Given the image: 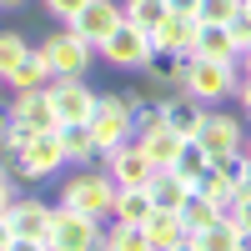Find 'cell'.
I'll return each mask as SVG.
<instances>
[{
    "instance_id": "obj_1",
    "label": "cell",
    "mask_w": 251,
    "mask_h": 251,
    "mask_svg": "<svg viewBox=\"0 0 251 251\" xmlns=\"http://www.w3.org/2000/svg\"><path fill=\"white\" fill-rule=\"evenodd\" d=\"M0 151H5V161H10V176H20V181H46V176H55V171H60V166H71L66 146H60V131L10 136Z\"/></svg>"
},
{
    "instance_id": "obj_2",
    "label": "cell",
    "mask_w": 251,
    "mask_h": 251,
    "mask_svg": "<svg viewBox=\"0 0 251 251\" xmlns=\"http://www.w3.org/2000/svg\"><path fill=\"white\" fill-rule=\"evenodd\" d=\"M181 86H186V96H196V100H206V106H216V100H226V96L241 91V60L181 55Z\"/></svg>"
},
{
    "instance_id": "obj_3",
    "label": "cell",
    "mask_w": 251,
    "mask_h": 251,
    "mask_svg": "<svg viewBox=\"0 0 251 251\" xmlns=\"http://www.w3.org/2000/svg\"><path fill=\"white\" fill-rule=\"evenodd\" d=\"M91 131H96V146H100V151H96V166L106 171V161H111L116 146L136 141V116H131V106H126V96H111V91H100V96H96Z\"/></svg>"
},
{
    "instance_id": "obj_4",
    "label": "cell",
    "mask_w": 251,
    "mask_h": 251,
    "mask_svg": "<svg viewBox=\"0 0 251 251\" xmlns=\"http://www.w3.org/2000/svg\"><path fill=\"white\" fill-rule=\"evenodd\" d=\"M116 191L121 186L111 181V171H80V176H71L66 181V191H60V206H71V211H80V216H96V221H111L116 216Z\"/></svg>"
},
{
    "instance_id": "obj_5",
    "label": "cell",
    "mask_w": 251,
    "mask_h": 251,
    "mask_svg": "<svg viewBox=\"0 0 251 251\" xmlns=\"http://www.w3.org/2000/svg\"><path fill=\"white\" fill-rule=\"evenodd\" d=\"M156 55H161L156 50V30L136 25V20H121V25L106 35V46H100V60L116 66V71H146Z\"/></svg>"
},
{
    "instance_id": "obj_6",
    "label": "cell",
    "mask_w": 251,
    "mask_h": 251,
    "mask_svg": "<svg viewBox=\"0 0 251 251\" xmlns=\"http://www.w3.org/2000/svg\"><path fill=\"white\" fill-rule=\"evenodd\" d=\"M40 50H46V60L55 66V75H86L91 66H96V46H86L71 25H60V30H50L46 40H40Z\"/></svg>"
},
{
    "instance_id": "obj_7",
    "label": "cell",
    "mask_w": 251,
    "mask_h": 251,
    "mask_svg": "<svg viewBox=\"0 0 251 251\" xmlns=\"http://www.w3.org/2000/svg\"><path fill=\"white\" fill-rule=\"evenodd\" d=\"M106 221L96 216H80L71 206H55V221H50V251H96Z\"/></svg>"
},
{
    "instance_id": "obj_8",
    "label": "cell",
    "mask_w": 251,
    "mask_h": 251,
    "mask_svg": "<svg viewBox=\"0 0 251 251\" xmlns=\"http://www.w3.org/2000/svg\"><path fill=\"white\" fill-rule=\"evenodd\" d=\"M46 96H50V106H55L60 126H66V121H91L96 96H100V91L86 86V75H55L50 86H46Z\"/></svg>"
},
{
    "instance_id": "obj_9",
    "label": "cell",
    "mask_w": 251,
    "mask_h": 251,
    "mask_svg": "<svg viewBox=\"0 0 251 251\" xmlns=\"http://www.w3.org/2000/svg\"><path fill=\"white\" fill-rule=\"evenodd\" d=\"M10 116H15V136L60 131V116H55V106H50L46 91H15L10 96Z\"/></svg>"
},
{
    "instance_id": "obj_10",
    "label": "cell",
    "mask_w": 251,
    "mask_h": 251,
    "mask_svg": "<svg viewBox=\"0 0 251 251\" xmlns=\"http://www.w3.org/2000/svg\"><path fill=\"white\" fill-rule=\"evenodd\" d=\"M106 171H111L116 186H151V176L161 171V166L151 161V151H146L141 141H126V146H116V151H111Z\"/></svg>"
},
{
    "instance_id": "obj_11",
    "label": "cell",
    "mask_w": 251,
    "mask_h": 251,
    "mask_svg": "<svg viewBox=\"0 0 251 251\" xmlns=\"http://www.w3.org/2000/svg\"><path fill=\"white\" fill-rule=\"evenodd\" d=\"M121 20H126V10H121V0H91V5L86 10H80L75 20H66V25L80 35V40H86V46H106V35L121 25Z\"/></svg>"
},
{
    "instance_id": "obj_12",
    "label": "cell",
    "mask_w": 251,
    "mask_h": 251,
    "mask_svg": "<svg viewBox=\"0 0 251 251\" xmlns=\"http://www.w3.org/2000/svg\"><path fill=\"white\" fill-rule=\"evenodd\" d=\"M196 141H201L211 156H221V151H241V146H246V126H241V116H231V111H206Z\"/></svg>"
},
{
    "instance_id": "obj_13",
    "label": "cell",
    "mask_w": 251,
    "mask_h": 251,
    "mask_svg": "<svg viewBox=\"0 0 251 251\" xmlns=\"http://www.w3.org/2000/svg\"><path fill=\"white\" fill-rule=\"evenodd\" d=\"M10 226H15V236H30V241H50V221H55V206H46L40 196H15L10 206Z\"/></svg>"
},
{
    "instance_id": "obj_14",
    "label": "cell",
    "mask_w": 251,
    "mask_h": 251,
    "mask_svg": "<svg viewBox=\"0 0 251 251\" xmlns=\"http://www.w3.org/2000/svg\"><path fill=\"white\" fill-rule=\"evenodd\" d=\"M206 111H211V106H206V100H196V96H166L161 100V116H166V126H171V131H181L186 141H191L196 131H201V121H206Z\"/></svg>"
},
{
    "instance_id": "obj_15",
    "label": "cell",
    "mask_w": 251,
    "mask_h": 251,
    "mask_svg": "<svg viewBox=\"0 0 251 251\" xmlns=\"http://www.w3.org/2000/svg\"><path fill=\"white\" fill-rule=\"evenodd\" d=\"M196 30H201L196 15H166L161 25H156V50H166V55H191Z\"/></svg>"
},
{
    "instance_id": "obj_16",
    "label": "cell",
    "mask_w": 251,
    "mask_h": 251,
    "mask_svg": "<svg viewBox=\"0 0 251 251\" xmlns=\"http://www.w3.org/2000/svg\"><path fill=\"white\" fill-rule=\"evenodd\" d=\"M50 80H55V66L46 60V50L35 46V50H30V55L20 60L10 75H5V86H10V91H46Z\"/></svg>"
},
{
    "instance_id": "obj_17",
    "label": "cell",
    "mask_w": 251,
    "mask_h": 251,
    "mask_svg": "<svg viewBox=\"0 0 251 251\" xmlns=\"http://www.w3.org/2000/svg\"><path fill=\"white\" fill-rule=\"evenodd\" d=\"M60 146H66V156L71 166H96V131H91V121H66L60 126Z\"/></svg>"
},
{
    "instance_id": "obj_18",
    "label": "cell",
    "mask_w": 251,
    "mask_h": 251,
    "mask_svg": "<svg viewBox=\"0 0 251 251\" xmlns=\"http://www.w3.org/2000/svg\"><path fill=\"white\" fill-rule=\"evenodd\" d=\"M156 211L151 201V186H121L116 191V216L111 221H126V226H146V216Z\"/></svg>"
},
{
    "instance_id": "obj_19",
    "label": "cell",
    "mask_w": 251,
    "mask_h": 251,
    "mask_svg": "<svg viewBox=\"0 0 251 251\" xmlns=\"http://www.w3.org/2000/svg\"><path fill=\"white\" fill-rule=\"evenodd\" d=\"M136 141L146 146V151H151V161H156V166H171V161H176V151L186 146V136H181V131H171V126H166V121L146 126V131H141Z\"/></svg>"
},
{
    "instance_id": "obj_20",
    "label": "cell",
    "mask_w": 251,
    "mask_h": 251,
    "mask_svg": "<svg viewBox=\"0 0 251 251\" xmlns=\"http://www.w3.org/2000/svg\"><path fill=\"white\" fill-rule=\"evenodd\" d=\"M191 55H206V60H241V50H236L231 30H226V25H206V20H201V30H196Z\"/></svg>"
},
{
    "instance_id": "obj_21",
    "label": "cell",
    "mask_w": 251,
    "mask_h": 251,
    "mask_svg": "<svg viewBox=\"0 0 251 251\" xmlns=\"http://www.w3.org/2000/svg\"><path fill=\"white\" fill-rule=\"evenodd\" d=\"M181 221H186V236H196V231H206V226L221 221V206L191 186V191H186V201H181Z\"/></svg>"
},
{
    "instance_id": "obj_22",
    "label": "cell",
    "mask_w": 251,
    "mask_h": 251,
    "mask_svg": "<svg viewBox=\"0 0 251 251\" xmlns=\"http://www.w3.org/2000/svg\"><path fill=\"white\" fill-rule=\"evenodd\" d=\"M146 236H151V246H156V251L186 241V221H181V211H161V206H156V211L146 216Z\"/></svg>"
},
{
    "instance_id": "obj_23",
    "label": "cell",
    "mask_w": 251,
    "mask_h": 251,
    "mask_svg": "<svg viewBox=\"0 0 251 251\" xmlns=\"http://www.w3.org/2000/svg\"><path fill=\"white\" fill-rule=\"evenodd\" d=\"M171 171H176V176H181L186 186H196V181H201L206 171H211V151H206V146H201V141L191 136V141H186L181 151H176V161H171Z\"/></svg>"
},
{
    "instance_id": "obj_24",
    "label": "cell",
    "mask_w": 251,
    "mask_h": 251,
    "mask_svg": "<svg viewBox=\"0 0 251 251\" xmlns=\"http://www.w3.org/2000/svg\"><path fill=\"white\" fill-rule=\"evenodd\" d=\"M186 191H191V186H186L171 166H161V171L151 176V201L161 206V211H181V201H186Z\"/></svg>"
},
{
    "instance_id": "obj_25",
    "label": "cell",
    "mask_w": 251,
    "mask_h": 251,
    "mask_svg": "<svg viewBox=\"0 0 251 251\" xmlns=\"http://www.w3.org/2000/svg\"><path fill=\"white\" fill-rule=\"evenodd\" d=\"M191 241H196V251H236V246H241V226L221 216L216 226H206V231H196Z\"/></svg>"
},
{
    "instance_id": "obj_26",
    "label": "cell",
    "mask_w": 251,
    "mask_h": 251,
    "mask_svg": "<svg viewBox=\"0 0 251 251\" xmlns=\"http://www.w3.org/2000/svg\"><path fill=\"white\" fill-rule=\"evenodd\" d=\"M100 246H111V251H156L146 226H126V221H111V231H100Z\"/></svg>"
},
{
    "instance_id": "obj_27",
    "label": "cell",
    "mask_w": 251,
    "mask_h": 251,
    "mask_svg": "<svg viewBox=\"0 0 251 251\" xmlns=\"http://www.w3.org/2000/svg\"><path fill=\"white\" fill-rule=\"evenodd\" d=\"M121 10H126V20H136V25H146V30H156L161 20L171 15L166 0H121Z\"/></svg>"
},
{
    "instance_id": "obj_28",
    "label": "cell",
    "mask_w": 251,
    "mask_h": 251,
    "mask_svg": "<svg viewBox=\"0 0 251 251\" xmlns=\"http://www.w3.org/2000/svg\"><path fill=\"white\" fill-rule=\"evenodd\" d=\"M30 50H35V46H30L20 30H0V80H5V75H10V71H15Z\"/></svg>"
},
{
    "instance_id": "obj_29",
    "label": "cell",
    "mask_w": 251,
    "mask_h": 251,
    "mask_svg": "<svg viewBox=\"0 0 251 251\" xmlns=\"http://www.w3.org/2000/svg\"><path fill=\"white\" fill-rule=\"evenodd\" d=\"M241 15V0H201L196 20H206V25H231V20Z\"/></svg>"
},
{
    "instance_id": "obj_30",
    "label": "cell",
    "mask_w": 251,
    "mask_h": 251,
    "mask_svg": "<svg viewBox=\"0 0 251 251\" xmlns=\"http://www.w3.org/2000/svg\"><path fill=\"white\" fill-rule=\"evenodd\" d=\"M86 5H91V0H46V10L60 20V25H66V20H75V15L86 10Z\"/></svg>"
},
{
    "instance_id": "obj_31",
    "label": "cell",
    "mask_w": 251,
    "mask_h": 251,
    "mask_svg": "<svg viewBox=\"0 0 251 251\" xmlns=\"http://www.w3.org/2000/svg\"><path fill=\"white\" fill-rule=\"evenodd\" d=\"M226 30H231V40H236V50L246 55V50H251V15H236L231 25H226Z\"/></svg>"
},
{
    "instance_id": "obj_32",
    "label": "cell",
    "mask_w": 251,
    "mask_h": 251,
    "mask_svg": "<svg viewBox=\"0 0 251 251\" xmlns=\"http://www.w3.org/2000/svg\"><path fill=\"white\" fill-rule=\"evenodd\" d=\"M15 136V116H10V100H0V146Z\"/></svg>"
},
{
    "instance_id": "obj_33",
    "label": "cell",
    "mask_w": 251,
    "mask_h": 251,
    "mask_svg": "<svg viewBox=\"0 0 251 251\" xmlns=\"http://www.w3.org/2000/svg\"><path fill=\"white\" fill-rule=\"evenodd\" d=\"M5 251H50V241H30V236H15Z\"/></svg>"
},
{
    "instance_id": "obj_34",
    "label": "cell",
    "mask_w": 251,
    "mask_h": 251,
    "mask_svg": "<svg viewBox=\"0 0 251 251\" xmlns=\"http://www.w3.org/2000/svg\"><path fill=\"white\" fill-rule=\"evenodd\" d=\"M241 231H251V196H241V206H236V216H231Z\"/></svg>"
},
{
    "instance_id": "obj_35",
    "label": "cell",
    "mask_w": 251,
    "mask_h": 251,
    "mask_svg": "<svg viewBox=\"0 0 251 251\" xmlns=\"http://www.w3.org/2000/svg\"><path fill=\"white\" fill-rule=\"evenodd\" d=\"M236 106H241V116L251 121V80L241 75V91H236Z\"/></svg>"
},
{
    "instance_id": "obj_36",
    "label": "cell",
    "mask_w": 251,
    "mask_h": 251,
    "mask_svg": "<svg viewBox=\"0 0 251 251\" xmlns=\"http://www.w3.org/2000/svg\"><path fill=\"white\" fill-rule=\"evenodd\" d=\"M166 5H171V15H196L201 0H166Z\"/></svg>"
},
{
    "instance_id": "obj_37",
    "label": "cell",
    "mask_w": 251,
    "mask_h": 251,
    "mask_svg": "<svg viewBox=\"0 0 251 251\" xmlns=\"http://www.w3.org/2000/svg\"><path fill=\"white\" fill-rule=\"evenodd\" d=\"M10 206H15V186H10V181H0V216H5Z\"/></svg>"
},
{
    "instance_id": "obj_38",
    "label": "cell",
    "mask_w": 251,
    "mask_h": 251,
    "mask_svg": "<svg viewBox=\"0 0 251 251\" xmlns=\"http://www.w3.org/2000/svg\"><path fill=\"white\" fill-rule=\"evenodd\" d=\"M10 241H15V226H10V216H0V251H5Z\"/></svg>"
},
{
    "instance_id": "obj_39",
    "label": "cell",
    "mask_w": 251,
    "mask_h": 251,
    "mask_svg": "<svg viewBox=\"0 0 251 251\" xmlns=\"http://www.w3.org/2000/svg\"><path fill=\"white\" fill-rule=\"evenodd\" d=\"M236 191H241V196H251V166H246V176L236 181Z\"/></svg>"
},
{
    "instance_id": "obj_40",
    "label": "cell",
    "mask_w": 251,
    "mask_h": 251,
    "mask_svg": "<svg viewBox=\"0 0 251 251\" xmlns=\"http://www.w3.org/2000/svg\"><path fill=\"white\" fill-rule=\"evenodd\" d=\"M166 251H196V241L186 236V241H176V246H166Z\"/></svg>"
},
{
    "instance_id": "obj_41",
    "label": "cell",
    "mask_w": 251,
    "mask_h": 251,
    "mask_svg": "<svg viewBox=\"0 0 251 251\" xmlns=\"http://www.w3.org/2000/svg\"><path fill=\"white\" fill-rule=\"evenodd\" d=\"M0 181H10V161H5V151H0Z\"/></svg>"
},
{
    "instance_id": "obj_42",
    "label": "cell",
    "mask_w": 251,
    "mask_h": 251,
    "mask_svg": "<svg viewBox=\"0 0 251 251\" xmlns=\"http://www.w3.org/2000/svg\"><path fill=\"white\" fill-rule=\"evenodd\" d=\"M241 75H246V80H251V50H246V55H241Z\"/></svg>"
},
{
    "instance_id": "obj_43",
    "label": "cell",
    "mask_w": 251,
    "mask_h": 251,
    "mask_svg": "<svg viewBox=\"0 0 251 251\" xmlns=\"http://www.w3.org/2000/svg\"><path fill=\"white\" fill-rule=\"evenodd\" d=\"M241 15H251V0H241Z\"/></svg>"
},
{
    "instance_id": "obj_44",
    "label": "cell",
    "mask_w": 251,
    "mask_h": 251,
    "mask_svg": "<svg viewBox=\"0 0 251 251\" xmlns=\"http://www.w3.org/2000/svg\"><path fill=\"white\" fill-rule=\"evenodd\" d=\"M0 5H25V0H0Z\"/></svg>"
},
{
    "instance_id": "obj_45",
    "label": "cell",
    "mask_w": 251,
    "mask_h": 251,
    "mask_svg": "<svg viewBox=\"0 0 251 251\" xmlns=\"http://www.w3.org/2000/svg\"><path fill=\"white\" fill-rule=\"evenodd\" d=\"M246 161H251V136H246Z\"/></svg>"
},
{
    "instance_id": "obj_46",
    "label": "cell",
    "mask_w": 251,
    "mask_h": 251,
    "mask_svg": "<svg viewBox=\"0 0 251 251\" xmlns=\"http://www.w3.org/2000/svg\"><path fill=\"white\" fill-rule=\"evenodd\" d=\"M96 251H111V246H96Z\"/></svg>"
},
{
    "instance_id": "obj_47",
    "label": "cell",
    "mask_w": 251,
    "mask_h": 251,
    "mask_svg": "<svg viewBox=\"0 0 251 251\" xmlns=\"http://www.w3.org/2000/svg\"><path fill=\"white\" fill-rule=\"evenodd\" d=\"M0 86H5V80H0Z\"/></svg>"
}]
</instances>
